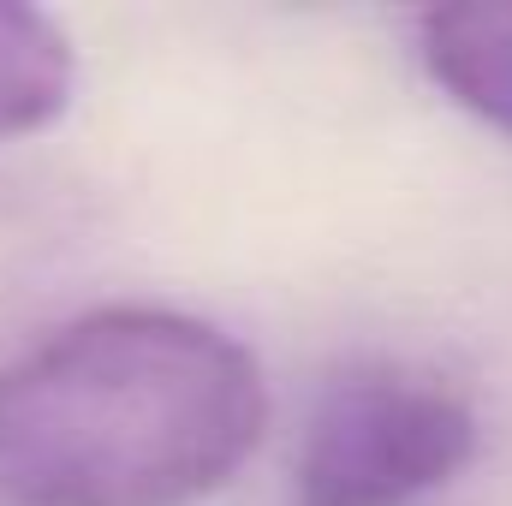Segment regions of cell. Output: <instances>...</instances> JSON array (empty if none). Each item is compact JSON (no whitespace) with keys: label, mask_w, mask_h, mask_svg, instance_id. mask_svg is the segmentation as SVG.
Listing matches in <instances>:
<instances>
[{"label":"cell","mask_w":512,"mask_h":506,"mask_svg":"<svg viewBox=\"0 0 512 506\" xmlns=\"http://www.w3.org/2000/svg\"><path fill=\"white\" fill-rule=\"evenodd\" d=\"M262 429L268 387L233 334L108 304L0 364V506H191Z\"/></svg>","instance_id":"1"},{"label":"cell","mask_w":512,"mask_h":506,"mask_svg":"<svg viewBox=\"0 0 512 506\" xmlns=\"http://www.w3.org/2000/svg\"><path fill=\"white\" fill-rule=\"evenodd\" d=\"M477 453V411L423 370H352L298 441L292 506H411L453 483Z\"/></svg>","instance_id":"2"},{"label":"cell","mask_w":512,"mask_h":506,"mask_svg":"<svg viewBox=\"0 0 512 506\" xmlns=\"http://www.w3.org/2000/svg\"><path fill=\"white\" fill-rule=\"evenodd\" d=\"M417 54L429 78L483 126L512 137V6H435L417 18Z\"/></svg>","instance_id":"3"},{"label":"cell","mask_w":512,"mask_h":506,"mask_svg":"<svg viewBox=\"0 0 512 506\" xmlns=\"http://www.w3.org/2000/svg\"><path fill=\"white\" fill-rule=\"evenodd\" d=\"M72 84H78V54L66 30L36 6L0 0V137H24L60 120Z\"/></svg>","instance_id":"4"}]
</instances>
